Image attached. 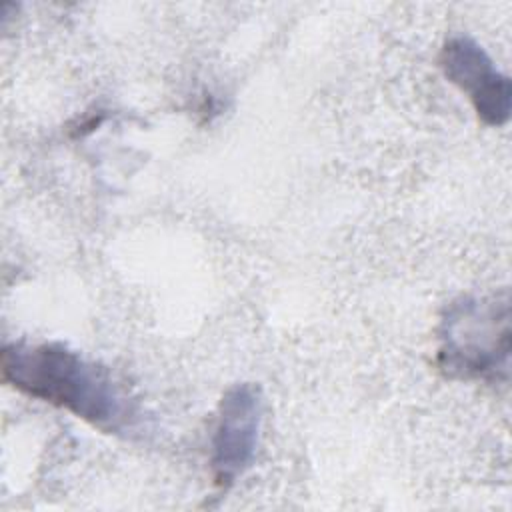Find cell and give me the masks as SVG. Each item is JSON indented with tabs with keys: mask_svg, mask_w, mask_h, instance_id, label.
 I'll list each match as a JSON object with an SVG mask.
<instances>
[{
	"mask_svg": "<svg viewBox=\"0 0 512 512\" xmlns=\"http://www.w3.org/2000/svg\"><path fill=\"white\" fill-rule=\"evenodd\" d=\"M262 422V396L254 384H234L220 400L212 438V470L220 486L232 484L252 464Z\"/></svg>",
	"mask_w": 512,
	"mask_h": 512,
	"instance_id": "4",
	"label": "cell"
},
{
	"mask_svg": "<svg viewBox=\"0 0 512 512\" xmlns=\"http://www.w3.org/2000/svg\"><path fill=\"white\" fill-rule=\"evenodd\" d=\"M510 350L508 304H454L444 320L440 364L458 378H488L506 370Z\"/></svg>",
	"mask_w": 512,
	"mask_h": 512,
	"instance_id": "2",
	"label": "cell"
},
{
	"mask_svg": "<svg viewBox=\"0 0 512 512\" xmlns=\"http://www.w3.org/2000/svg\"><path fill=\"white\" fill-rule=\"evenodd\" d=\"M438 62L444 76L468 94L484 124L502 126L508 122L512 110L510 80L494 68V62L476 40L468 36L448 38Z\"/></svg>",
	"mask_w": 512,
	"mask_h": 512,
	"instance_id": "3",
	"label": "cell"
},
{
	"mask_svg": "<svg viewBox=\"0 0 512 512\" xmlns=\"http://www.w3.org/2000/svg\"><path fill=\"white\" fill-rule=\"evenodd\" d=\"M0 368L4 382L16 390L66 408L98 428L116 430L128 416V402L108 370L64 344H6Z\"/></svg>",
	"mask_w": 512,
	"mask_h": 512,
	"instance_id": "1",
	"label": "cell"
}]
</instances>
